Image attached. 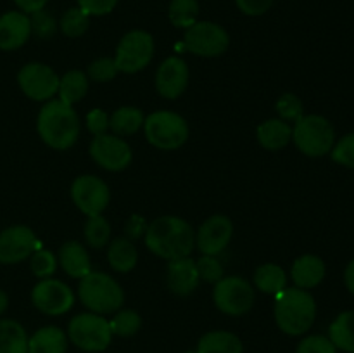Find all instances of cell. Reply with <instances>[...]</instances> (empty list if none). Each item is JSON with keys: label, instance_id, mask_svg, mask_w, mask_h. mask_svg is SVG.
I'll return each instance as SVG.
<instances>
[{"label": "cell", "instance_id": "36", "mask_svg": "<svg viewBox=\"0 0 354 353\" xmlns=\"http://www.w3.org/2000/svg\"><path fill=\"white\" fill-rule=\"evenodd\" d=\"M30 258L31 272L40 279H48L57 269V258L54 256V253L47 251V249H37Z\"/></svg>", "mask_w": 354, "mask_h": 353}, {"label": "cell", "instance_id": "45", "mask_svg": "<svg viewBox=\"0 0 354 353\" xmlns=\"http://www.w3.org/2000/svg\"><path fill=\"white\" fill-rule=\"evenodd\" d=\"M124 230H127L128 239H138L147 230V221H145L142 215H131Z\"/></svg>", "mask_w": 354, "mask_h": 353}, {"label": "cell", "instance_id": "38", "mask_svg": "<svg viewBox=\"0 0 354 353\" xmlns=\"http://www.w3.org/2000/svg\"><path fill=\"white\" fill-rule=\"evenodd\" d=\"M197 272H199L201 280H206L209 284H216L218 280L223 279V265L220 263V260L216 256L203 255L196 262Z\"/></svg>", "mask_w": 354, "mask_h": 353}, {"label": "cell", "instance_id": "34", "mask_svg": "<svg viewBox=\"0 0 354 353\" xmlns=\"http://www.w3.org/2000/svg\"><path fill=\"white\" fill-rule=\"evenodd\" d=\"M109 325L113 336L130 338V336L137 334L138 329L142 327V318L135 310H118L109 320Z\"/></svg>", "mask_w": 354, "mask_h": 353}, {"label": "cell", "instance_id": "48", "mask_svg": "<svg viewBox=\"0 0 354 353\" xmlns=\"http://www.w3.org/2000/svg\"><path fill=\"white\" fill-rule=\"evenodd\" d=\"M7 305H9V298H7V294L0 289V315L7 310Z\"/></svg>", "mask_w": 354, "mask_h": 353}, {"label": "cell", "instance_id": "40", "mask_svg": "<svg viewBox=\"0 0 354 353\" xmlns=\"http://www.w3.org/2000/svg\"><path fill=\"white\" fill-rule=\"evenodd\" d=\"M330 152L335 163L354 170V134L344 135L337 144H334Z\"/></svg>", "mask_w": 354, "mask_h": 353}, {"label": "cell", "instance_id": "23", "mask_svg": "<svg viewBox=\"0 0 354 353\" xmlns=\"http://www.w3.org/2000/svg\"><path fill=\"white\" fill-rule=\"evenodd\" d=\"M258 141L268 151H280L292 141V127L283 120H266L258 127Z\"/></svg>", "mask_w": 354, "mask_h": 353}, {"label": "cell", "instance_id": "32", "mask_svg": "<svg viewBox=\"0 0 354 353\" xmlns=\"http://www.w3.org/2000/svg\"><path fill=\"white\" fill-rule=\"evenodd\" d=\"M83 234H85V241L88 242V246H92L93 249H102L109 242L111 225L102 215L88 217L85 228H83Z\"/></svg>", "mask_w": 354, "mask_h": 353}, {"label": "cell", "instance_id": "29", "mask_svg": "<svg viewBox=\"0 0 354 353\" xmlns=\"http://www.w3.org/2000/svg\"><path fill=\"white\" fill-rule=\"evenodd\" d=\"M254 284L261 293L277 296L287 287L286 270L275 263H265L254 273Z\"/></svg>", "mask_w": 354, "mask_h": 353}, {"label": "cell", "instance_id": "30", "mask_svg": "<svg viewBox=\"0 0 354 353\" xmlns=\"http://www.w3.org/2000/svg\"><path fill=\"white\" fill-rule=\"evenodd\" d=\"M144 113L138 107L123 106L109 116V128L118 137L120 135H133L135 132L144 127Z\"/></svg>", "mask_w": 354, "mask_h": 353}, {"label": "cell", "instance_id": "14", "mask_svg": "<svg viewBox=\"0 0 354 353\" xmlns=\"http://www.w3.org/2000/svg\"><path fill=\"white\" fill-rule=\"evenodd\" d=\"M90 156L107 172H121L131 163V147L118 135H95L90 144Z\"/></svg>", "mask_w": 354, "mask_h": 353}, {"label": "cell", "instance_id": "20", "mask_svg": "<svg viewBox=\"0 0 354 353\" xmlns=\"http://www.w3.org/2000/svg\"><path fill=\"white\" fill-rule=\"evenodd\" d=\"M290 277H292L296 287H301V289L317 287L325 277L324 260L315 255L299 256L290 269Z\"/></svg>", "mask_w": 354, "mask_h": 353}, {"label": "cell", "instance_id": "24", "mask_svg": "<svg viewBox=\"0 0 354 353\" xmlns=\"http://www.w3.org/2000/svg\"><path fill=\"white\" fill-rule=\"evenodd\" d=\"M197 353H242L244 346L239 336L228 331L206 332L197 343Z\"/></svg>", "mask_w": 354, "mask_h": 353}, {"label": "cell", "instance_id": "12", "mask_svg": "<svg viewBox=\"0 0 354 353\" xmlns=\"http://www.w3.org/2000/svg\"><path fill=\"white\" fill-rule=\"evenodd\" d=\"M31 301H33L35 308H38L41 314L57 317V315L71 310L73 303H75V294L68 284L48 277V279H41L33 287Z\"/></svg>", "mask_w": 354, "mask_h": 353}, {"label": "cell", "instance_id": "39", "mask_svg": "<svg viewBox=\"0 0 354 353\" xmlns=\"http://www.w3.org/2000/svg\"><path fill=\"white\" fill-rule=\"evenodd\" d=\"M30 21L31 35L35 33L38 38H50L55 33V30H57V23H55L54 16L48 14L45 9L30 14Z\"/></svg>", "mask_w": 354, "mask_h": 353}, {"label": "cell", "instance_id": "6", "mask_svg": "<svg viewBox=\"0 0 354 353\" xmlns=\"http://www.w3.org/2000/svg\"><path fill=\"white\" fill-rule=\"evenodd\" d=\"M149 144L162 151H175L189 138V125L173 111H156L144 120Z\"/></svg>", "mask_w": 354, "mask_h": 353}, {"label": "cell", "instance_id": "35", "mask_svg": "<svg viewBox=\"0 0 354 353\" xmlns=\"http://www.w3.org/2000/svg\"><path fill=\"white\" fill-rule=\"evenodd\" d=\"M303 100L296 96V93H282L277 100V113H279L280 120L283 121H299L303 114Z\"/></svg>", "mask_w": 354, "mask_h": 353}, {"label": "cell", "instance_id": "44", "mask_svg": "<svg viewBox=\"0 0 354 353\" xmlns=\"http://www.w3.org/2000/svg\"><path fill=\"white\" fill-rule=\"evenodd\" d=\"M86 128H88L93 135L107 134V128H109V116H107L106 111H90V113L86 114Z\"/></svg>", "mask_w": 354, "mask_h": 353}, {"label": "cell", "instance_id": "22", "mask_svg": "<svg viewBox=\"0 0 354 353\" xmlns=\"http://www.w3.org/2000/svg\"><path fill=\"white\" fill-rule=\"evenodd\" d=\"M68 336L57 325L41 327L28 339V353H66Z\"/></svg>", "mask_w": 354, "mask_h": 353}, {"label": "cell", "instance_id": "16", "mask_svg": "<svg viewBox=\"0 0 354 353\" xmlns=\"http://www.w3.org/2000/svg\"><path fill=\"white\" fill-rule=\"evenodd\" d=\"M234 235V224L225 215H213L199 227L196 234V246L203 255L216 256L230 244Z\"/></svg>", "mask_w": 354, "mask_h": 353}, {"label": "cell", "instance_id": "19", "mask_svg": "<svg viewBox=\"0 0 354 353\" xmlns=\"http://www.w3.org/2000/svg\"><path fill=\"white\" fill-rule=\"evenodd\" d=\"M166 282H168L169 291L176 294V296H189V294H192L201 282L196 260H192L190 256L169 260Z\"/></svg>", "mask_w": 354, "mask_h": 353}, {"label": "cell", "instance_id": "46", "mask_svg": "<svg viewBox=\"0 0 354 353\" xmlns=\"http://www.w3.org/2000/svg\"><path fill=\"white\" fill-rule=\"evenodd\" d=\"M14 3L17 6V9L24 14H33L38 12V10L45 9V6L48 3V0H14Z\"/></svg>", "mask_w": 354, "mask_h": 353}, {"label": "cell", "instance_id": "26", "mask_svg": "<svg viewBox=\"0 0 354 353\" xmlns=\"http://www.w3.org/2000/svg\"><path fill=\"white\" fill-rule=\"evenodd\" d=\"M28 334L12 318L0 320V353H28Z\"/></svg>", "mask_w": 354, "mask_h": 353}, {"label": "cell", "instance_id": "17", "mask_svg": "<svg viewBox=\"0 0 354 353\" xmlns=\"http://www.w3.org/2000/svg\"><path fill=\"white\" fill-rule=\"evenodd\" d=\"M189 85V66L182 57L171 55L156 73V89L165 99H178Z\"/></svg>", "mask_w": 354, "mask_h": 353}, {"label": "cell", "instance_id": "47", "mask_svg": "<svg viewBox=\"0 0 354 353\" xmlns=\"http://www.w3.org/2000/svg\"><path fill=\"white\" fill-rule=\"evenodd\" d=\"M344 282L346 287L349 289V293L354 294V260L346 266V272H344Z\"/></svg>", "mask_w": 354, "mask_h": 353}, {"label": "cell", "instance_id": "49", "mask_svg": "<svg viewBox=\"0 0 354 353\" xmlns=\"http://www.w3.org/2000/svg\"><path fill=\"white\" fill-rule=\"evenodd\" d=\"M185 353H197L196 350H189V352H185Z\"/></svg>", "mask_w": 354, "mask_h": 353}, {"label": "cell", "instance_id": "31", "mask_svg": "<svg viewBox=\"0 0 354 353\" xmlns=\"http://www.w3.org/2000/svg\"><path fill=\"white\" fill-rule=\"evenodd\" d=\"M168 16L173 26L190 28L199 17V2L197 0H171L168 7Z\"/></svg>", "mask_w": 354, "mask_h": 353}, {"label": "cell", "instance_id": "13", "mask_svg": "<svg viewBox=\"0 0 354 353\" xmlns=\"http://www.w3.org/2000/svg\"><path fill=\"white\" fill-rule=\"evenodd\" d=\"M59 80L57 73L41 62H30L17 73L19 89L33 100H50L59 90Z\"/></svg>", "mask_w": 354, "mask_h": 353}, {"label": "cell", "instance_id": "25", "mask_svg": "<svg viewBox=\"0 0 354 353\" xmlns=\"http://www.w3.org/2000/svg\"><path fill=\"white\" fill-rule=\"evenodd\" d=\"M107 260H109L111 269L120 273H128L137 265V248H135L133 242L128 237H118L109 244Z\"/></svg>", "mask_w": 354, "mask_h": 353}, {"label": "cell", "instance_id": "41", "mask_svg": "<svg viewBox=\"0 0 354 353\" xmlns=\"http://www.w3.org/2000/svg\"><path fill=\"white\" fill-rule=\"evenodd\" d=\"M296 353H337V348L327 336L313 334L304 338L297 345Z\"/></svg>", "mask_w": 354, "mask_h": 353}, {"label": "cell", "instance_id": "4", "mask_svg": "<svg viewBox=\"0 0 354 353\" xmlns=\"http://www.w3.org/2000/svg\"><path fill=\"white\" fill-rule=\"evenodd\" d=\"M80 301L99 315L116 314L124 303V293L116 279L104 272H90L80 279Z\"/></svg>", "mask_w": 354, "mask_h": 353}, {"label": "cell", "instance_id": "21", "mask_svg": "<svg viewBox=\"0 0 354 353\" xmlns=\"http://www.w3.org/2000/svg\"><path fill=\"white\" fill-rule=\"evenodd\" d=\"M57 262L61 263L64 272L69 277H75V279H83L86 273L92 272L88 251L78 241L64 242L61 246V251H59Z\"/></svg>", "mask_w": 354, "mask_h": 353}, {"label": "cell", "instance_id": "27", "mask_svg": "<svg viewBox=\"0 0 354 353\" xmlns=\"http://www.w3.org/2000/svg\"><path fill=\"white\" fill-rule=\"evenodd\" d=\"M88 82L90 80L85 73L80 69H71L59 80V99L69 106L80 102L88 92Z\"/></svg>", "mask_w": 354, "mask_h": 353}, {"label": "cell", "instance_id": "1", "mask_svg": "<svg viewBox=\"0 0 354 353\" xmlns=\"http://www.w3.org/2000/svg\"><path fill=\"white\" fill-rule=\"evenodd\" d=\"M145 246L162 260H176L190 256L196 246V232L192 225L180 217L166 215L147 225Z\"/></svg>", "mask_w": 354, "mask_h": 353}, {"label": "cell", "instance_id": "2", "mask_svg": "<svg viewBox=\"0 0 354 353\" xmlns=\"http://www.w3.org/2000/svg\"><path fill=\"white\" fill-rule=\"evenodd\" d=\"M38 135L52 149L66 151L73 147L80 137V118L75 107L52 99L38 113Z\"/></svg>", "mask_w": 354, "mask_h": 353}, {"label": "cell", "instance_id": "15", "mask_svg": "<svg viewBox=\"0 0 354 353\" xmlns=\"http://www.w3.org/2000/svg\"><path fill=\"white\" fill-rule=\"evenodd\" d=\"M37 235L30 227L14 225L0 232V263L14 265L30 258L37 251Z\"/></svg>", "mask_w": 354, "mask_h": 353}, {"label": "cell", "instance_id": "8", "mask_svg": "<svg viewBox=\"0 0 354 353\" xmlns=\"http://www.w3.org/2000/svg\"><path fill=\"white\" fill-rule=\"evenodd\" d=\"M154 38L151 33L144 30L128 31L118 44L114 55L118 69L128 75L142 71L154 57Z\"/></svg>", "mask_w": 354, "mask_h": 353}, {"label": "cell", "instance_id": "7", "mask_svg": "<svg viewBox=\"0 0 354 353\" xmlns=\"http://www.w3.org/2000/svg\"><path fill=\"white\" fill-rule=\"evenodd\" d=\"M68 338L83 352H104L111 345L113 332L107 318L93 311H86L75 315L69 320Z\"/></svg>", "mask_w": 354, "mask_h": 353}, {"label": "cell", "instance_id": "9", "mask_svg": "<svg viewBox=\"0 0 354 353\" xmlns=\"http://www.w3.org/2000/svg\"><path fill=\"white\" fill-rule=\"evenodd\" d=\"M213 300L218 310L232 315V317H239V315H244L251 310L256 300V293L254 287L248 280L232 275L223 277L214 284Z\"/></svg>", "mask_w": 354, "mask_h": 353}, {"label": "cell", "instance_id": "11", "mask_svg": "<svg viewBox=\"0 0 354 353\" xmlns=\"http://www.w3.org/2000/svg\"><path fill=\"white\" fill-rule=\"evenodd\" d=\"M71 199L80 211L86 217L102 215L109 206L111 192L102 179L93 175H82L73 182Z\"/></svg>", "mask_w": 354, "mask_h": 353}, {"label": "cell", "instance_id": "5", "mask_svg": "<svg viewBox=\"0 0 354 353\" xmlns=\"http://www.w3.org/2000/svg\"><path fill=\"white\" fill-rule=\"evenodd\" d=\"M292 141L303 154L310 158H320L328 154L334 147L335 130L327 118L308 114L294 125Z\"/></svg>", "mask_w": 354, "mask_h": 353}, {"label": "cell", "instance_id": "18", "mask_svg": "<svg viewBox=\"0 0 354 353\" xmlns=\"http://www.w3.org/2000/svg\"><path fill=\"white\" fill-rule=\"evenodd\" d=\"M31 37L30 16L21 10H9L0 16V51H16Z\"/></svg>", "mask_w": 354, "mask_h": 353}, {"label": "cell", "instance_id": "33", "mask_svg": "<svg viewBox=\"0 0 354 353\" xmlns=\"http://www.w3.org/2000/svg\"><path fill=\"white\" fill-rule=\"evenodd\" d=\"M90 16L80 7H71L62 14L61 21H59V28L62 33L69 38H78L88 30Z\"/></svg>", "mask_w": 354, "mask_h": 353}, {"label": "cell", "instance_id": "43", "mask_svg": "<svg viewBox=\"0 0 354 353\" xmlns=\"http://www.w3.org/2000/svg\"><path fill=\"white\" fill-rule=\"evenodd\" d=\"M239 10L244 12L245 16H263L268 12L273 6V0H235Z\"/></svg>", "mask_w": 354, "mask_h": 353}, {"label": "cell", "instance_id": "3", "mask_svg": "<svg viewBox=\"0 0 354 353\" xmlns=\"http://www.w3.org/2000/svg\"><path fill=\"white\" fill-rule=\"evenodd\" d=\"M275 322L282 332L301 336L308 332L317 317V303L306 289L286 287L275 296Z\"/></svg>", "mask_w": 354, "mask_h": 353}, {"label": "cell", "instance_id": "28", "mask_svg": "<svg viewBox=\"0 0 354 353\" xmlns=\"http://www.w3.org/2000/svg\"><path fill=\"white\" fill-rule=\"evenodd\" d=\"M328 338L337 350L354 353V310L342 311L337 315L328 329Z\"/></svg>", "mask_w": 354, "mask_h": 353}, {"label": "cell", "instance_id": "37", "mask_svg": "<svg viewBox=\"0 0 354 353\" xmlns=\"http://www.w3.org/2000/svg\"><path fill=\"white\" fill-rule=\"evenodd\" d=\"M118 73H120V69H118L114 57H99L88 66L86 76H88V80H93V82L106 83L116 78Z\"/></svg>", "mask_w": 354, "mask_h": 353}, {"label": "cell", "instance_id": "42", "mask_svg": "<svg viewBox=\"0 0 354 353\" xmlns=\"http://www.w3.org/2000/svg\"><path fill=\"white\" fill-rule=\"evenodd\" d=\"M76 2L80 9L85 10L88 16H106L118 6V0H76Z\"/></svg>", "mask_w": 354, "mask_h": 353}, {"label": "cell", "instance_id": "10", "mask_svg": "<svg viewBox=\"0 0 354 353\" xmlns=\"http://www.w3.org/2000/svg\"><path fill=\"white\" fill-rule=\"evenodd\" d=\"M183 45L187 51L201 57H216L227 52L230 37L220 24L211 21H197L185 30Z\"/></svg>", "mask_w": 354, "mask_h": 353}]
</instances>
